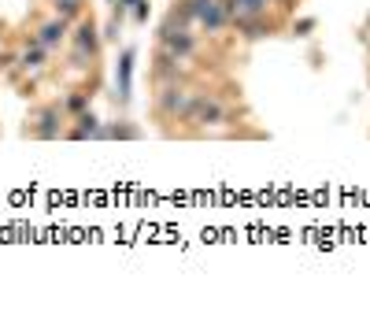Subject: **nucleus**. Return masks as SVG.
I'll use <instances>...</instances> for the list:
<instances>
[{
	"label": "nucleus",
	"instance_id": "6e6552de",
	"mask_svg": "<svg viewBox=\"0 0 370 326\" xmlns=\"http://www.w3.org/2000/svg\"><path fill=\"white\" fill-rule=\"evenodd\" d=\"M56 4H59L63 15H74V11H78V0H56Z\"/></svg>",
	"mask_w": 370,
	"mask_h": 326
},
{
	"label": "nucleus",
	"instance_id": "0eeeda50",
	"mask_svg": "<svg viewBox=\"0 0 370 326\" xmlns=\"http://www.w3.org/2000/svg\"><path fill=\"white\" fill-rule=\"evenodd\" d=\"M130 60H134V56L126 52V56H122V67H119V93H122V96L130 93Z\"/></svg>",
	"mask_w": 370,
	"mask_h": 326
},
{
	"label": "nucleus",
	"instance_id": "20e7f679",
	"mask_svg": "<svg viewBox=\"0 0 370 326\" xmlns=\"http://www.w3.org/2000/svg\"><path fill=\"white\" fill-rule=\"evenodd\" d=\"M163 108L167 111H178V116H189V108H192V101L182 93V89H167V96H163Z\"/></svg>",
	"mask_w": 370,
	"mask_h": 326
},
{
	"label": "nucleus",
	"instance_id": "39448f33",
	"mask_svg": "<svg viewBox=\"0 0 370 326\" xmlns=\"http://www.w3.org/2000/svg\"><path fill=\"white\" fill-rule=\"evenodd\" d=\"M93 48H96V30L93 26H82V30H78V56L93 52Z\"/></svg>",
	"mask_w": 370,
	"mask_h": 326
},
{
	"label": "nucleus",
	"instance_id": "f03ea898",
	"mask_svg": "<svg viewBox=\"0 0 370 326\" xmlns=\"http://www.w3.org/2000/svg\"><path fill=\"white\" fill-rule=\"evenodd\" d=\"M267 4H270V0H226L222 8H226L230 19H245V15H263Z\"/></svg>",
	"mask_w": 370,
	"mask_h": 326
},
{
	"label": "nucleus",
	"instance_id": "9d476101",
	"mask_svg": "<svg viewBox=\"0 0 370 326\" xmlns=\"http://www.w3.org/2000/svg\"><path fill=\"white\" fill-rule=\"evenodd\" d=\"M126 4H134V0H122V8H126Z\"/></svg>",
	"mask_w": 370,
	"mask_h": 326
},
{
	"label": "nucleus",
	"instance_id": "7ed1b4c3",
	"mask_svg": "<svg viewBox=\"0 0 370 326\" xmlns=\"http://www.w3.org/2000/svg\"><path fill=\"white\" fill-rule=\"evenodd\" d=\"M189 116H197L200 123H219V119H222V108H219L215 101H207V96H200V101H192Z\"/></svg>",
	"mask_w": 370,
	"mask_h": 326
},
{
	"label": "nucleus",
	"instance_id": "1a4fd4ad",
	"mask_svg": "<svg viewBox=\"0 0 370 326\" xmlns=\"http://www.w3.org/2000/svg\"><path fill=\"white\" fill-rule=\"evenodd\" d=\"M26 63H30V67H37V63H41V52H37V48H34V52H26Z\"/></svg>",
	"mask_w": 370,
	"mask_h": 326
},
{
	"label": "nucleus",
	"instance_id": "423d86ee",
	"mask_svg": "<svg viewBox=\"0 0 370 326\" xmlns=\"http://www.w3.org/2000/svg\"><path fill=\"white\" fill-rule=\"evenodd\" d=\"M63 30H67V26H63V19H59V23H48V26L41 30V45H56V41L63 38Z\"/></svg>",
	"mask_w": 370,
	"mask_h": 326
},
{
	"label": "nucleus",
	"instance_id": "f257e3e1",
	"mask_svg": "<svg viewBox=\"0 0 370 326\" xmlns=\"http://www.w3.org/2000/svg\"><path fill=\"white\" fill-rule=\"evenodd\" d=\"M182 15H185V19H189V15H197L207 30H219L222 23H226V8H222L219 0H189V4L182 8Z\"/></svg>",
	"mask_w": 370,
	"mask_h": 326
}]
</instances>
